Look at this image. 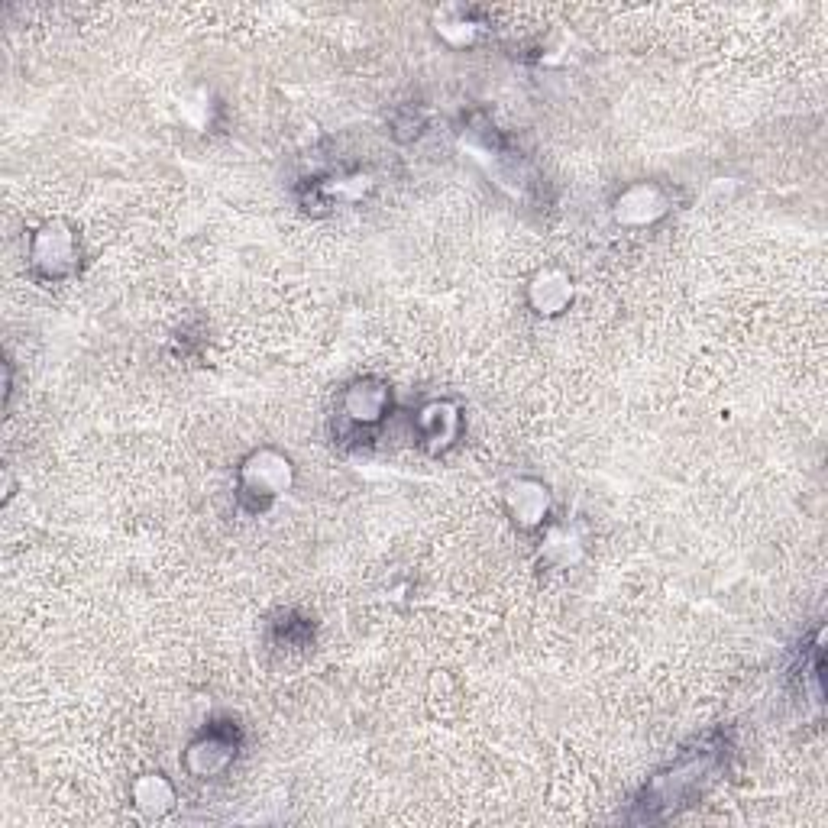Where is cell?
<instances>
[{
    "instance_id": "1",
    "label": "cell",
    "mask_w": 828,
    "mask_h": 828,
    "mask_svg": "<svg viewBox=\"0 0 828 828\" xmlns=\"http://www.w3.org/2000/svg\"><path fill=\"white\" fill-rule=\"evenodd\" d=\"M259 463H262V469L246 466V476H250L253 489H262V492H269V495L282 492L288 486V476H292V466H288V460L272 457V453H262Z\"/></svg>"
}]
</instances>
